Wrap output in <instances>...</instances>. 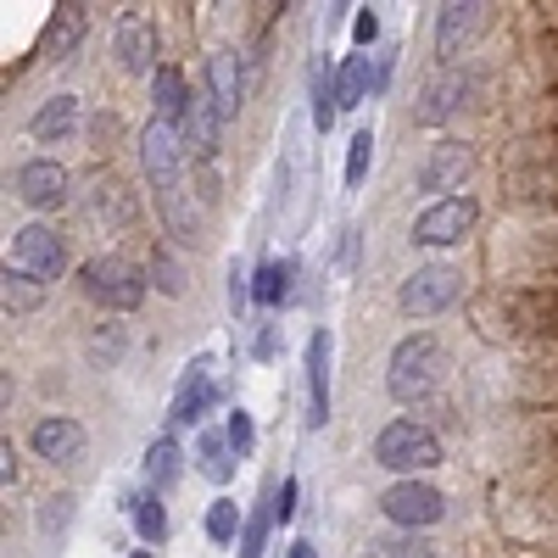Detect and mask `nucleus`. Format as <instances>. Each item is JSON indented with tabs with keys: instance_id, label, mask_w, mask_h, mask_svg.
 Here are the masks:
<instances>
[{
	"instance_id": "1",
	"label": "nucleus",
	"mask_w": 558,
	"mask_h": 558,
	"mask_svg": "<svg viewBox=\"0 0 558 558\" xmlns=\"http://www.w3.org/2000/svg\"><path fill=\"white\" fill-rule=\"evenodd\" d=\"M441 375H447L441 341H436V336H408V341H397V352H391V368H386V391H391L397 402L418 408V402H425V397L441 386Z\"/></svg>"
},
{
	"instance_id": "2",
	"label": "nucleus",
	"mask_w": 558,
	"mask_h": 558,
	"mask_svg": "<svg viewBox=\"0 0 558 558\" xmlns=\"http://www.w3.org/2000/svg\"><path fill=\"white\" fill-rule=\"evenodd\" d=\"M375 458L386 463V470L413 481V475H425V470L441 463V441H436L430 425H418V418H391V425L380 430V441H375Z\"/></svg>"
},
{
	"instance_id": "3",
	"label": "nucleus",
	"mask_w": 558,
	"mask_h": 558,
	"mask_svg": "<svg viewBox=\"0 0 558 558\" xmlns=\"http://www.w3.org/2000/svg\"><path fill=\"white\" fill-rule=\"evenodd\" d=\"M78 286H84L89 302H101L112 313H134L140 302H146V274H140L134 263H123V257H89L78 268Z\"/></svg>"
},
{
	"instance_id": "4",
	"label": "nucleus",
	"mask_w": 558,
	"mask_h": 558,
	"mask_svg": "<svg viewBox=\"0 0 558 558\" xmlns=\"http://www.w3.org/2000/svg\"><path fill=\"white\" fill-rule=\"evenodd\" d=\"M12 268L17 274H28V279H57L62 268H68V252H62V235L57 229H45V223H28V229H17V241H12Z\"/></svg>"
},
{
	"instance_id": "5",
	"label": "nucleus",
	"mask_w": 558,
	"mask_h": 558,
	"mask_svg": "<svg viewBox=\"0 0 558 558\" xmlns=\"http://www.w3.org/2000/svg\"><path fill=\"white\" fill-rule=\"evenodd\" d=\"M184 134L179 123H146V140H140V162H146V179L157 184V191H168V184H179V168H184Z\"/></svg>"
},
{
	"instance_id": "6",
	"label": "nucleus",
	"mask_w": 558,
	"mask_h": 558,
	"mask_svg": "<svg viewBox=\"0 0 558 558\" xmlns=\"http://www.w3.org/2000/svg\"><path fill=\"white\" fill-rule=\"evenodd\" d=\"M475 218H481V207L470 196H447V202H436L425 218L413 223V241L418 246H458L475 229Z\"/></svg>"
},
{
	"instance_id": "7",
	"label": "nucleus",
	"mask_w": 558,
	"mask_h": 558,
	"mask_svg": "<svg viewBox=\"0 0 558 558\" xmlns=\"http://www.w3.org/2000/svg\"><path fill=\"white\" fill-rule=\"evenodd\" d=\"M380 508H386L391 525H413V531H425V525H436V520L447 514L441 492L425 486V481H397V486L380 497Z\"/></svg>"
},
{
	"instance_id": "8",
	"label": "nucleus",
	"mask_w": 558,
	"mask_h": 558,
	"mask_svg": "<svg viewBox=\"0 0 558 558\" xmlns=\"http://www.w3.org/2000/svg\"><path fill=\"white\" fill-rule=\"evenodd\" d=\"M402 313H413V318H430V313H441V307H452L458 302V274L452 268H413V279L402 286Z\"/></svg>"
},
{
	"instance_id": "9",
	"label": "nucleus",
	"mask_w": 558,
	"mask_h": 558,
	"mask_svg": "<svg viewBox=\"0 0 558 558\" xmlns=\"http://www.w3.org/2000/svg\"><path fill=\"white\" fill-rule=\"evenodd\" d=\"M470 173H475V151L463 140H441V146H430L425 168H418V184L425 191H463Z\"/></svg>"
},
{
	"instance_id": "10",
	"label": "nucleus",
	"mask_w": 558,
	"mask_h": 558,
	"mask_svg": "<svg viewBox=\"0 0 558 558\" xmlns=\"http://www.w3.org/2000/svg\"><path fill=\"white\" fill-rule=\"evenodd\" d=\"M207 96H213L218 118L241 112V101H246V68H241L235 51H213V62H207Z\"/></svg>"
},
{
	"instance_id": "11",
	"label": "nucleus",
	"mask_w": 558,
	"mask_h": 558,
	"mask_svg": "<svg viewBox=\"0 0 558 558\" xmlns=\"http://www.w3.org/2000/svg\"><path fill=\"white\" fill-rule=\"evenodd\" d=\"M330 418V330L307 341V430Z\"/></svg>"
},
{
	"instance_id": "12",
	"label": "nucleus",
	"mask_w": 558,
	"mask_h": 558,
	"mask_svg": "<svg viewBox=\"0 0 558 558\" xmlns=\"http://www.w3.org/2000/svg\"><path fill=\"white\" fill-rule=\"evenodd\" d=\"M151 57H157V28H151V17L140 12V7H129V12L118 17V62H123L129 73H146Z\"/></svg>"
},
{
	"instance_id": "13",
	"label": "nucleus",
	"mask_w": 558,
	"mask_h": 558,
	"mask_svg": "<svg viewBox=\"0 0 558 558\" xmlns=\"http://www.w3.org/2000/svg\"><path fill=\"white\" fill-rule=\"evenodd\" d=\"M17 196H23L28 207H39V213L62 207V202H68V173H62V162H23V168H17Z\"/></svg>"
},
{
	"instance_id": "14",
	"label": "nucleus",
	"mask_w": 558,
	"mask_h": 558,
	"mask_svg": "<svg viewBox=\"0 0 558 558\" xmlns=\"http://www.w3.org/2000/svg\"><path fill=\"white\" fill-rule=\"evenodd\" d=\"M34 452L51 458V463H78L84 458V425L78 418H39L34 425Z\"/></svg>"
},
{
	"instance_id": "15",
	"label": "nucleus",
	"mask_w": 558,
	"mask_h": 558,
	"mask_svg": "<svg viewBox=\"0 0 558 558\" xmlns=\"http://www.w3.org/2000/svg\"><path fill=\"white\" fill-rule=\"evenodd\" d=\"M218 402V380H213V357H202L191 375H184L179 397H173V425H196V418Z\"/></svg>"
},
{
	"instance_id": "16",
	"label": "nucleus",
	"mask_w": 558,
	"mask_h": 558,
	"mask_svg": "<svg viewBox=\"0 0 558 558\" xmlns=\"http://www.w3.org/2000/svg\"><path fill=\"white\" fill-rule=\"evenodd\" d=\"M463 96H470V78H463V73H441V78L425 84V96H418L413 118H418V123H447V118L463 107Z\"/></svg>"
},
{
	"instance_id": "17",
	"label": "nucleus",
	"mask_w": 558,
	"mask_h": 558,
	"mask_svg": "<svg viewBox=\"0 0 558 558\" xmlns=\"http://www.w3.org/2000/svg\"><path fill=\"white\" fill-rule=\"evenodd\" d=\"M218 107H213V96L207 89H191V112H184V123H179V134H184V146H191L196 157H213L218 151Z\"/></svg>"
},
{
	"instance_id": "18",
	"label": "nucleus",
	"mask_w": 558,
	"mask_h": 558,
	"mask_svg": "<svg viewBox=\"0 0 558 558\" xmlns=\"http://www.w3.org/2000/svg\"><path fill=\"white\" fill-rule=\"evenodd\" d=\"M481 28V7H441V28H436V51L441 57H458L463 45L475 39Z\"/></svg>"
},
{
	"instance_id": "19",
	"label": "nucleus",
	"mask_w": 558,
	"mask_h": 558,
	"mask_svg": "<svg viewBox=\"0 0 558 558\" xmlns=\"http://www.w3.org/2000/svg\"><path fill=\"white\" fill-rule=\"evenodd\" d=\"M151 96H157V118L162 123H184V112H191V89H184L179 68H157L151 73Z\"/></svg>"
},
{
	"instance_id": "20",
	"label": "nucleus",
	"mask_w": 558,
	"mask_h": 558,
	"mask_svg": "<svg viewBox=\"0 0 558 558\" xmlns=\"http://www.w3.org/2000/svg\"><path fill=\"white\" fill-rule=\"evenodd\" d=\"M78 129V101L73 96H51L34 112V140H68Z\"/></svg>"
},
{
	"instance_id": "21",
	"label": "nucleus",
	"mask_w": 558,
	"mask_h": 558,
	"mask_svg": "<svg viewBox=\"0 0 558 558\" xmlns=\"http://www.w3.org/2000/svg\"><path fill=\"white\" fill-rule=\"evenodd\" d=\"M286 296H291V263L286 257H268L257 268V279H252V302L257 307H279Z\"/></svg>"
},
{
	"instance_id": "22",
	"label": "nucleus",
	"mask_w": 558,
	"mask_h": 558,
	"mask_svg": "<svg viewBox=\"0 0 558 558\" xmlns=\"http://www.w3.org/2000/svg\"><path fill=\"white\" fill-rule=\"evenodd\" d=\"M235 447H229V436H202V447H196V470L213 481V486H223L229 475H235Z\"/></svg>"
},
{
	"instance_id": "23",
	"label": "nucleus",
	"mask_w": 558,
	"mask_h": 558,
	"mask_svg": "<svg viewBox=\"0 0 558 558\" xmlns=\"http://www.w3.org/2000/svg\"><path fill=\"white\" fill-rule=\"evenodd\" d=\"M179 470H184V452H179L168 436L151 441V452H146V486H173Z\"/></svg>"
},
{
	"instance_id": "24",
	"label": "nucleus",
	"mask_w": 558,
	"mask_h": 558,
	"mask_svg": "<svg viewBox=\"0 0 558 558\" xmlns=\"http://www.w3.org/2000/svg\"><path fill=\"white\" fill-rule=\"evenodd\" d=\"M129 520H134V531L146 536L151 547L168 536V514H162V502H157V497H134V502H129Z\"/></svg>"
},
{
	"instance_id": "25",
	"label": "nucleus",
	"mask_w": 558,
	"mask_h": 558,
	"mask_svg": "<svg viewBox=\"0 0 558 558\" xmlns=\"http://www.w3.org/2000/svg\"><path fill=\"white\" fill-rule=\"evenodd\" d=\"M336 112H341V96H336V84H330V68H313V123L330 134Z\"/></svg>"
},
{
	"instance_id": "26",
	"label": "nucleus",
	"mask_w": 558,
	"mask_h": 558,
	"mask_svg": "<svg viewBox=\"0 0 558 558\" xmlns=\"http://www.w3.org/2000/svg\"><path fill=\"white\" fill-rule=\"evenodd\" d=\"M336 96H341L347 112L363 107V96H368V57H347V68H341V78H336Z\"/></svg>"
},
{
	"instance_id": "27",
	"label": "nucleus",
	"mask_w": 558,
	"mask_h": 558,
	"mask_svg": "<svg viewBox=\"0 0 558 558\" xmlns=\"http://www.w3.org/2000/svg\"><path fill=\"white\" fill-rule=\"evenodd\" d=\"M235 531H241V508H235V502H213V508H207V536H213L218 547H229V542H235Z\"/></svg>"
},
{
	"instance_id": "28",
	"label": "nucleus",
	"mask_w": 558,
	"mask_h": 558,
	"mask_svg": "<svg viewBox=\"0 0 558 558\" xmlns=\"http://www.w3.org/2000/svg\"><path fill=\"white\" fill-rule=\"evenodd\" d=\"M78 34H84V7H62V28H51V51H57V62H68V51L78 45Z\"/></svg>"
},
{
	"instance_id": "29",
	"label": "nucleus",
	"mask_w": 558,
	"mask_h": 558,
	"mask_svg": "<svg viewBox=\"0 0 558 558\" xmlns=\"http://www.w3.org/2000/svg\"><path fill=\"white\" fill-rule=\"evenodd\" d=\"M34 302H39V279H28V274L7 268V313H28Z\"/></svg>"
},
{
	"instance_id": "30",
	"label": "nucleus",
	"mask_w": 558,
	"mask_h": 558,
	"mask_svg": "<svg viewBox=\"0 0 558 558\" xmlns=\"http://www.w3.org/2000/svg\"><path fill=\"white\" fill-rule=\"evenodd\" d=\"M368 162H375V140L357 134L352 146H347V191H357V184L368 179Z\"/></svg>"
},
{
	"instance_id": "31",
	"label": "nucleus",
	"mask_w": 558,
	"mask_h": 558,
	"mask_svg": "<svg viewBox=\"0 0 558 558\" xmlns=\"http://www.w3.org/2000/svg\"><path fill=\"white\" fill-rule=\"evenodd\" d=\"M268 525H274V497L252 514V525H246V542H241V558H263V542H268Z\"/></svg>"
},
{
	"instance_id": "32",
	"label": "nucleus",
	"mask_w": 558,
	"mask_h": 558,
	"mask_svg": "<svg viewBox=\"0 0 558 558\" xmlns=\"http://www.w3.org/2000/svg\"><path fill=\"white\" fill-rule=\"evenodd\" d=\"M223 436H229V447H235V458H246V452H252V441H257L252 413H246V408H235V413H229V425H223Z\"/></svg>"
},
{
	"instance_id": "33",
	"label": "nucleus",
	"mask_w": 558,
	"mask_h": 558,
	"mask_svg": "<svg viewBox=\"0 0 558 558\" xmlns=\"http://www.w3.org/2000/svg\"><path fill=\"white\" fill-rule=\"evenodd\" d=\"M553 151V173H536V179H520L525 191L520 196H547V202H558V146H547Z\"/></svg>"
},
{
	"instance_id": "34",
	"label": "nucleus",
	"mask_w": 558,
	"mask_h": 558,
	"mask_svg": "<svg viewBox=\"0 0 558 558\" xmlns=\"http://www.w3.org/2000/svg\"><path fill=\"white\" fill-rule=\"evenodd\" d=\"M291 514H296V481H286V486H279V492H274V520H279V525H286Z\"/></svg>"
},
{
	"instance_id": "35",
	"label": "nucleus",
	"mask_w": 558,
	"mask_h": 558,
	"mask_svg": "<svg viewBox=\"0 0 558 558\" xmlns=\"http://www.w3.org/2000/svg\"><path fill=\"white\" fill-rule=\"evenodd\" d=\"M352 34H357V45H375V34H380V17H375V12H357Z\"/></svg>"
},
{
	"instance_id": "36",
	"label": "nucleus",
	"mask_w": 558,
	"mask_h": 558,
	"mask_svg": "<svg viewBox=\"0 0 558 558\" xmlns=\"http://www.w3.org/2000/svg\"><path fill=\"white\" fill-rule=\"evenodd\" d=\"M0 475H7V486L17 481V452H12V441H7V447H0Z\"/></svg>"
},
{
	"instance_id": "37",
	"label": "nucleus",
	"mask_w": 558,
	"mask_h": 558,
	"mask_svg": "<svg viewBox=\"0 0 558 558\" xmlns=\"http://www.w3.org/2000/svg\"><path fill=\"white\" fill-rule=\"evenodd\" d=\"M274 341H279V336H274V324H268V330L257 336V357H274Z\"/></svg>"
},
{
	"instance_id": "38",
	"label": "nucleus",
	"mask_w": 558,
	"mask_h": 558,
	"mask_svg": "<svg viewBox=\"0 0 558 558\" xmlns=\"http://www.w3.org/2000/svg\"><path fill=\"white\" fill-rule=\"evenodd\" d=\"M291 558H318V553H313L307 542H296V547H291Z\"/></svg>"
},
{
	"instance_id": "39",
	"label": "nucleus",
	"mask_w": 558,
	"mask_h": 558,
	"mask_svg": "<svg viewBox=\"0 0 558 558\" xmlns=\"http://www.w3.org/2000/svg\"><path fill=\"white\" fill-rule=\"evenodd\" d=\"M134 558H151V553H134Z\"/></svg>"
}]
</instances>
